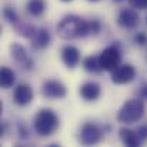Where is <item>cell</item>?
Wrapping results in <instances>:
<instances>
[{
    "label": "cell",
    "instance_id": "6",
    "mask_svg": "<svg viewBox=\"0 0 147 147\" xmlns=\"http://www.w3.org/2000/svg\"><path fill=\"white\" fill-rule=\"evenodd\" d=\"M10 53H11L13 60L16 61V64H17L20 69H23V70H26V71L33 70L34 61H33V59L30 57V54L27 53V50L24 49L20 43H11Z\"/></svg>",
    "mask_w": 147,
    "mask_h": 147
},
{
    "label": "cell",
    "instance_id": "8",
    "mask_svg": "<svg viewBox=\"0 0 147 147\" xmlns=\"http://www.w3.org/2000/svg\"><path fill=\"white\" fill-rule=\"evenodd\" d=\"M140 23V16L137 13L136 9L133 7H126V9H121L119 11V16H117V24L121 27V29H126V30H134Z\"/></svg>",
    "mask_w": 147,
    "mask_h": 147
},
{
    "label": "cell",
    "instance_id": "26",
    "mask_svg": "<svg viewBox=\"0 0 147 147\" xmlns=\"http://www.w3.org/2000/svg\"><path fill=\"white\" fill-rule=\"evenodd\" d=\"M114 1H117V3H121V1H124V0H114Z\"/></svg>",
    "mask_w": 147,
    "mask_h": 147
},
{
    "label": "cell",
    "instance_id": "14",
    "mask_svg": "<svg viewBox=\"0 0 147 147\" xmlns=\"http://www.w3.org/2000/svg\"><path fill=\"white\" fill-rule=\"evenodd\" d=\"M32 47L34 50H45L47 49L51 43V34L47 29L45 27H39L36 34L32 37Z\"/></svg>",
    "mask_w": 147,
    "mask_h": 147
},
{
    "label": "cell",
    "instance_id": "11",
    "mask_svg": "<svg viewBox=\"0 0 147 147\" xmlns=\"http://www.w3.org/2000/svg\"><path fill=\"white\" fill-rule=\"evenodd\" d=\"M61 61L67 69H74L80 63V50L71 45L64 46L61 49Z\"/></svg>",
    "mask_w": 147,
    "mask_h": 147
},
{
    "label": "cell",
    "instance_id": "18",
    "mask_svg": "<svg viewBox=\"0 0 147 147\" xmlns=\"http://www.w3.org/2000/svg\"><path fill=\"white\" fill-rule=\"evenodd\" d=\"M14 29H16V32L22 36V37H24V39H29V40H32V37L36 34V32H37V27H34V26H32V24H27V23H19L17 26H14Z\"/></svg>",
    "mask_w": 147,
    "mask_h": 147
},
{
    "label": "cell",
    "instance_id": "5",
    "mask_svg": "<svg viewBox=\"0 0 147 147\" xmlns=\"http://www.w3.org/2000/svg\"><path fill=\"white\" fill-rule=\"evenodd\" d=\"M104 130L93 121H87L80 129V143L84 146H94L101 142Z\"/></svg>",
    "mask_w": 147,
    "mask_h": 147
},
{
    "label": "cell",
    "instance_id": "23",
    "mask_svg": "<svg viewBox=\"0 0 147 147\" xmlns=\"http://www.w3.org/2000/svg\"><path fill=\"white\" fill-rule=\"evenodd\" d=\"M137 133H139L140 139L143 140V143H146V142H147V124L140 126V127L137 129Z\"/></svg>",
    "mask_w": 147,
    "mask_h": 147
},
{
    "label": "cell",
    "instance_id": "17",
    "mask_svg": "<svg viewBox=\"0 0 147 147\" xmlns=\"http://www.w3.org/2000/svg\"><path fill=\"white\" fill-rule=\"evenodd\" d=\"M83 69L89 73H100L103 71L101 64H100V57L98 56H87L83 60Z\"/></svg>",
    "mask_w": 147,
    "mask_h": 147
},
{
    "label": "cell",
    "instance_id": "12",
    "mask_svg": "<svg viewBox=\"0 0 147 147\" xmlns=\"http://www.w3.org/2000/svg\"><path fill=\"white\" fill-rule=\"evenodd\" d=\"M79 93L84 101H96L101 94V87L96 82H86L80 86Z\"/></svg>",
    "mask_w": 147,
    "mask_h": 147
},
{
    "label": "cell",
    "instance_id": "19",
    "mask_svg": "<svg viewBox=\"0 0 147 147\" xmlns=\"http://www.w3.org/2000/svg\"><path fill=\"white\" fill-rule=\"evenodd\" d=\"M3 17H4V20H7L11 26H17V24L20 23V17H19L17 11H16L13 7L6 6V7L3 9Z\"/></svg>",
    "mask_w": 147,
    "mask_h": 147
},
{
    "label": "cell",
    "instance_id": "13",
    "mask_svg": "<svg viewBox=\"0 0 147 147\" xmlns=\"http://www.w3.org/2000/svg\"><path fill=\"white\" fill-rule=\"evenodd\" d=\"M119 137L121 143L127 147H139L143 144V140L140 139L137 130H131L129 127H121L119 130Z\"/></svg>",
    "mask_w": 147,
    "mask_h": 147
},
{
    "label": "cell",
    "instance_id": "1",
    "mask_svg": "<svg viewBox=\"0 0 147 147\" xmlns=\"http://www.w3.org/2000/svg\"><path fill=\"white\" fill-rule=\"evenodd\" d=\"M57 33L64 40H76V39H83L86 36H90L89 20L77 14H67L59 22Z\"/></svg>",
    "mask_w": 147,
    "mask_h": 147
},
{
    "label": "cell",
    "instance_id": "9",
    "mask_svg": "<svg viewBox=\"0 0 147 147\" xmlns=\"http://www.w3.org/2000/svg\"><path fill=\"white\" fill-rule=\"evenodd\" d=\"M136 79V69L133 64H120L111 71V82L114 84H127Z\"/></svg>",
    "mask_w": 147,
    "mask_h": 147
},
{
    "label": "cell",
    "instance_id": "21",
    "mask_svg": "<svg viewBox=\"0 0 147 147\" xmlns=\"http://www.w3.org/2000/svg\"><path fill=\"white\" fill-rule=\"evenodd\" d=\"M129 4L136 10H147V0H129Z\"/></svg>",
    "mask_w": 147,
    "mask_h": 147
},
{
    "label": "cell",
    "instance_id": "20",
    "mask_svg": "<svg viewBox=\"0 0 147 147\" xmlns=\"http://www.w3.org/2000/svg\"><path fill=\"white\" fill-rule=\"evenodd\" d=\"M89 29H90V34H93V36L98 34L100 30H101V23H100V20H97V19L89 20Z\"/></svg>",
    "mask_w": 147,
    "mask_h": 147
},
{
    "label": "cell",
    "instance_id": "10",
    "mask_svg": "<svg viewBox=\"0 0 147 147\" xmlns=\"http://www.w3.org/2000/svg\"><path fill=\"white\" fill-rule=\"evenodd\" d=\"M13 100L17 106H22V107L30 104L33 100V89L26 83L17 84L13 92Z\"/></svg>",
    "mask_w": 147,
    "mask_h": 147
},
{
    "label": "cell",
    "instance_id": "16",
    "mask_svg": "<svg viewBox=\"0 0 147 147\" xmlns=\"http://www.w3.org/2000/svg\"><path fill=\"white\" fill-rule=\"evenodd\" d=\"M27 13L33 17H40L46 11V1L45 0H29L27 1Z\"/></svg>",
    "mask_w": 147,
    "mask_h": 147
},
{
    "label": "cell",
    "instance_id": "28",
    "mask_svg": "<svg viewBox=\"0 0 147 147\" xmlns=\"http://www.w3.org/2000/svg\"><path fill=\"white\" fill-rule=\"evenodd\" d=\"M61 1H71V0H61Z\"/></svg>",
    "mask_w": 147,
    "mask_h": 147
},
{
    "label": "cell",
    "instance_id": "2",
    "mask_svg": "<svg viewBox=\"0 0 147 147\" xmlns=\"http://www.w3.org/2000/svg\"><path fill=\"white\" fill-rule=\"evenodd\" d=\"M59 124H60V119L56 114V111L51 109H40L33 119L34 131L42 137L54 134L59 129Z\"/></svg>",
    "mask_w": 147,
    "mask_h": 147
},
{
    "label": "cell",
    "instance_id": "3",
    "mask_svg": "<svg viewBox=\"0 0 147 147\" xmlns=\"http://www.w3.org/2000/svg\"><path fill=\"white\" fill-rule=\"evenodd\" d=\"M146 106L142 98H130L127 100L117 113V121L126 126L134 124L144 117Z\"/></svg>",
    "mask_w": 147,
    "mask_h": 147
},
{
    "label": "cell",
    "instance_id": "4",
    "mask_svg": "<svg viewBox=\"0 0 147 147\" xmlns=\"http://www.w3.org/2000/svg\"><path fill=\"white\" fill-rule=\"evenodd\" d=\"M98 57H100V64H101L103 71H110L111 73L114 69H117L120 66V61H121L120 45L117 42H114L113 45H110L104 50H101Z\"/></svg>",
    "mask_w": 147,
    "mask_h": 147
},
{
    "label": "cell",
    "instance_id": "15",
    "mask_svg": "<svg viewBox=\"0 0 147 147\" xmlns=\"http://www.w3.org/2000/svg\"><path fill=\"white\" fill-rule=\"evenodd\" d=\"M16 83V73L10 69L3 66L0 70V84L3 89H10L13 87V84Z\"/></svg>",
    "mask_w": 147,
    "mask_h": 147
},
{
    "label": "cell",
    "instance_id": "7",
    "mask_svg": "<svg viewBox=\"0 0 147 147\" xmlns=\"http://www.w3.org/2000/svg\"><path fill=\"white\" fill-rule=\"evenodd\" d=\"M42 93L45 97L50 98V100H61L67 96V89L60 80L50 79L43 83Z\"/></svg>",
    "mask_w": 147,
    "mask_h": 147
},
{
    "label": "cell",
    "instance_id": "25",
    "mask_svg": "<svg viewBox=\"0 0 147 147\" xmlns=\"http://www.w3.org/2000/svg\"><path fill=\"white\" fill-rule=\"evenodd\" d=\"M140 96H142V98H146L147 100V83H144V84L142 86V89H140Z\"/></svg>",
    "mask_w": 147,
    "mask_h": 147
},
{
    "label": "cell",
    "instance_id": "24",
    "mask_svg": "<svg viewBox=\"0 0 147 147\" xmlns=\"http://www.w3.org/2000/svg\"><path fill=\"white\" fill-rule=\"evenodd\" d=\"M17 127H19V134H20V137H22V139H27V137H29V131H27V129L23 127V124H19Z\"/></svg>",
    "mask_w": 147,
    "mask_h": 147
},
{
    "label": "cell",
    "instance_id": "22",
    "mask_svg": "<svg viewBox=\"0 0 147 147\" xmlns=\"http://www.w3.org/2000/svg\"><path fill=\"white\" fill-rule=\"evenodd\" d=\"M133 40H134V43H136L137 46H147V34L143 33V32L136 33Z\"/></svg>",
    "mask_w": 147,
    "mask_h": 147
},
{
    "label": "cell",
    "instance_id": "27",
    "mask_svg": "<svg viewBox=\"0 0 147 147\" xmlns=\"http://www.w3.org/2000/svg\"><path fill=\"white\" fill-rule=\"evenodd\" d=\"M87 1H100V0H87Z\"/></svg>",
    "mask_w": 147,
    "mask_h": 147
}]
</instances>
